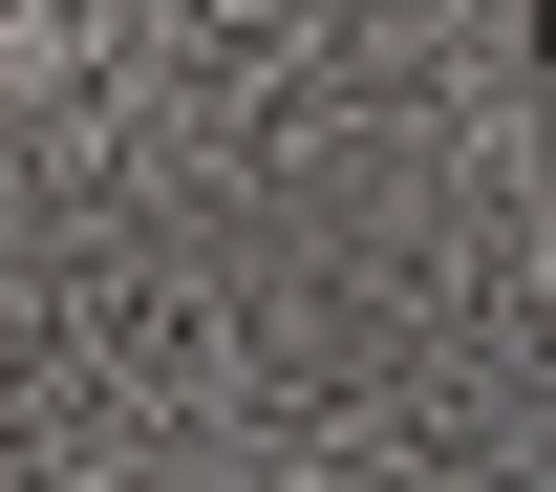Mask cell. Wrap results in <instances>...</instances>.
<instances>
[{"label":"cell","instance_id":"6da1fadb","mask_svg":"<svg viewBox=\"0 0 556 492\" xmlns=\"http://www.w3.org/2000/svg\"><path fill=\"white\" fill-rule=\"evenodd\" d=\"M535 108H556V0H535Z\"/></svg>","mask_w":556,"mask_h":492}]
</instances>
